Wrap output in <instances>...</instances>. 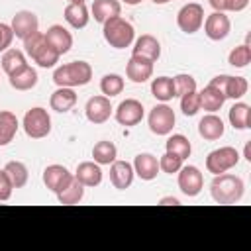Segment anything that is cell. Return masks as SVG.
<instances>
[{"instance_id":"cell-24","label":"cell","mask_w":251,"mask_h":251,"mask_svg":"<svg viewBox=\"0 0 251 251\" xmlns=\"http://www.w3.org/2000/svg\"><path fill=\"white\" fill-rule=\"evenodd\" d=\"M198 96H200V110H206L208 114H216V112L224 106V102L227 100L226 94H224L220 88L212 86V84L204 86V88L198 92Z\"/></svg>"},{"instance_id":"cell-44","label":"cell","mask_w":251,"mask_h":251,"mask_svg":"<svg viewBox=\"0 0 251 251\" xmlns=\"http://www.w3.org/2000/svg\"><path fill=\"white\" fill-rule=\"evenodd\" d=\"M214 12H227V2L226 0H208Z\"/></svg>"},{"instance_id":"cell-29","label":"cell","mask_w":251,"mask_h":251,"mask_svg":"<svg viewBox=\"0 0 251 251\" xmlns=\"http://www.w3.org/2000/svg\"><path fill=\"white\" fill-rule=\"evenodd\" d=\"M227 118L233 129H249L251 127V106L245 102H235L229 108Z\"/></svg>"},{"instance_id":"cell-38","label":"cell","mask_w":251,"mask_h":251,"mask_svg":"<svg viewBox=\"0 0 251 251\" xmlns=\"http://www.w3.org/2000/svg\"><path fill=\"white\" fill-rule=\"evenodd\" d=\"M182 163H184V159H180L178 155H175L171 151H165L161 155V159H159V171H163L167 175H175V173L180 171Z\"/></svg>"},{"instance_id":"cell-41","label":"cell","mask_w":251,"mask_h":251,"mask_svg":"<svg viewBox=\"0 0 251 251\" xmlns=\"http://www.w3.org/2000/svg\"><path fill=\"white\" fill-rule=\"evenodd\" d=\"M12 39H14L12 27H10L8 24H2V22H0V53H4L6 49H10Z\"/></svg>"},{"instance_id":"cell-36","label":"cell","mask_w":251,"mask_h":251,"mask_svg":"<svg viewBox=\"0 0 251 251\" xmlns=\"http://www.w3.org/2000/svg\"><path fill=\"white\" fill-rule=\"evenodd\" d=\"M227 63L231 67H237V69H243L251 63V47H249V35H247V41L233 47L227 55Z\"/></svg>"},{"instance_id":"cell-9","label":"cell","mask_w":251,"mask_h":251,"mask_svg":"<svg viewBox=\"0 0 251 251\" xmlns=\"http://www.w3.org/2000/svg\"><path fill=\"white\" fill-rule=\"evenodd\" d=\"M210 84L216 86V88H220V90L226 94V98H231V100L243 98V96L247 94V90H249L247 78H243V76H233V75H218V76H214V78L210 80Z\"/></svg>"},{"instance_id":"cell-21","label":"cell","mask_w":251,"mask_h":251,"mask_svg":"<svg viewBox=\"0 0 251 251\" xmlns=\"http://www.w3.org/2000/svg\"><path fill=\"white\" fill-rule=\"evenodd\" d=\"M133 173L141 180H153L159 175V159L151 153H139L133 159Z\"/></svg>"},{"instance_id":"cell-14","label":"cell","mask_w":251,"mask_h":251,"mask_svg":"<svg viewBox=\"0 0 251 251\" xmlns=\"http://www.w3.org/2000/svg\"><path fill=\"white\" fill-rule=\"evenodd\" d=\"M12 31H14V37H20L22 41L25 37H29L31 33L39 31V20L33 12L29 10H20L16 12V16L12 18V24H10Z\"/></svg>"},{"instance_id":"cell-6","label":"cell","mask_w":251,"mask_h":251,"mask_svg":"<svg viewBox=\"0 0 251 251\" xmlns=\"http://www.w3.org/2000/svg\"><path fill=\"white\" fill-rule=\"evenodd\" d=\"M239 163V151L235 147H220V149H214L208 153L206 157V169L208 173L212 175H222V173H227L229 169H233L235 165Z\"/></svg>"},{"instance_id":"cell-37","label":"cell","mask_w":251,"mask_h":251,"mask_svg":"<svg viewBox=\"0 0 251 251\" xmlns=\"http://www.w3.org/2000/svg\"><path fill=\"white\" fill-rule=\"evenodd\" d=\"M124 84H126V82H124V78H122L120 75H116V73H108V75H104L102 80H100V90H102L104 96L112 98V96L122 94Z\"/></svg>"},{"instance_id":"cell-39","label":"cell","mask_w":251,"mask_h":251,"mask_svg":"<svg viewBox=\"0 0 251 251\" xmlns=\"http://www.w3.org/2000/svg\"><path fill=\"white\" fill-rule=\"evenodd\" d=\"M180 110H182V114L186 118H192V116H196L200 112V96H198V90L180 96Z\"/></svg>"},{"instance_id":"cell-2","label":"cell","mask_w":251,"mask_h":251,"mask_svg":"<svg viewBox=\"0 0 251 251\" xmlns=\"http://www.w3.org/2000/svg\"><path fill=\"white\" fill-rule=\"evenodd\" d=\"M24 51L27 53V57L33 59V63H37V67L41 69H51L59 63V51L45 39L43 31H35L29 37L24 39Z\"/></svg>"},{"instance_id":"cell-20","label":"cell","mask_w":251,"mask_h":251,"mask_svg":"<svg viewBox=\"0 0 251 251\" xmlns=\"http://www.w3.org/2000/svg\"><path fill=\"white\" fill-rule=\"evenodd\" d=\"M224 131H226V126H224L222 118L216 116V114H206V116L200 118V122H198V135H200L202 139H206V141H216V139H220V137L224 135Z\"/></svg>"},{"instance_id":"cell-25","label":"cell","mask_w":251,"mask_h":251,"mask_svg":"<svg viewBox=\"0 0 251 251\" xmlns=\"http://www.w3.org/2000/svg\"><path fill=\"white\" fill-rule=\"evenodd\" d=\"M75 104H76V92H75V88H67V86H57V90L49 98L51 110H55L59 114L73 110Z\"/></svg>"},{"instance_id":"cell-47","label":"cell","mask_w":251,"mask_h":251,"mask_svg":"<svg viewBox=\"0 0 251 251\" xmlns=\"http://www.w3.org/2000/svg\"><path fill=\"white\" fill-rule=\"evenodd\" d=\"M122 2H126L127 6H137V4H141L143 0H122Z\"/></svg>"},{"instance_id":"cell-30","label":"cell","mask_w":251,"mask_h":251,"mask_svg":"<svg viewBox=\"0 0 251 251\" xmlns=\"http://www.w3.org/2000/svg\"><path fill=\"white\" fill-rule=\"evenodd\" d=\"M151 94L159 102H169L176 96L175 92V80L173 76H157L151 80Z\"/></svg>"},{"instance_id":"cell-23","label":"cell","mask_w":251,"mask_h":251,"mask_svg":"<svg viewBox=\"0 0 251 251\" xmlns=\"http://www.w3.org/2000/svg\"><path fill=\"white\" fill-rule=\"evenodd\" d=\"M65 22L73 27V29H82L88 25L90 20V12L84 6V2H71L65 6Z\"/></svg>"},{"instance_id":"cell-16","label":"cell","mask_w":251,"mask_h":251,"mask_svg":"<svg viewBox=\"0 0 251 251\" xmlns=\"http://www.w3.org/2000/svg\"><path fill=\"white\" fill-rule=\"evenodd\" d=\"M131 55L143 57L151 63H155L161 57V43L155 35L151 33H143L137 39H133V47H131Z\"/></svg>"},{"instance_id":"cell-35","label":"cell","mask_w":251,"mask_h":251,"mask_svg":"<svg viewBox=\"0 0 251 251\" xmlns=\"http://www.w3.org/2000/svg\"><path fill=\"white\" fill-rule=\"evenodd\" d=\"M165 147H167V151L178 155L180 159H188L190 153H192V145H190L188 137L182 135V133H173V135H169Z\"/></svg>"},{"instance_id":"cell-4","label":"cell","mask_w":251,"mask_h":251,"mask_svg":"<svg viewBox=\"0 0 251 251\" xmlns=\"http://www.w3.org/2000/svg\"><path fill=\"white\" fill-rule=\"evenodd\" d=\"M102 35L106 39V43L114 49H126L133 43L135 39V29L133 25L124 20L122 16H114L110 20H106L102 24Z\"/></svg>"},{"instance_id":"cell-3","label":"cell","mask_w":251,"mask_h":251,"mask_svg":"<svg viewBox=\"0 0 251 251\" xmlns=\"http://www.w3.org/2000/svg\"><path fill=\"white\" fill-rule=\"evenodd\" d=\"M90 78H92V67L86 61L65 63V65L57 67L53 73V82L57 86H67V88L84 86L90 82Z\"/></svg>"},{"instance_id":"cell-19","label":"cell","mask_w":251,"mask_h":251,"mask_svg":"<svg viewBox=\"0 0 251 251\" xmlns=\"http://www.w3.org/2000/svg\"><path fill=\"white\" fill-rule=\"evenodd\" d=\"M75 178L84 184V188H94L102 182V169L96 161H82L76 165Z\"/></svg>"},{"instance_id":"cell-12","label":"cell","mask_w":251,"mask_h":251,"mask_svg":"<svg viewBox=\"0 0 251 251\" xmlns=\"http://www.w3.org/2000/svg\"><path fill=\"white\" fill-rule=\"evenodd\" d=\"M204 33L208 39L212 41H222L229 35V29H231V22L229 18L226 16V12H212L210 16H206L204 20Z\"/></svg>"},{"instance_id":"cell-18","label":"cell","mask_w":251,"mask_h":251,"mask_svg":"<svg viewBox=\"0 0 251 251\" xmlns=\"http://www.w3.org/2000/svg\"><path fill=\"white\" fill-rule=\"evenodd\" d=\"M133 176H135L133 165L127 163V161H118V159H116V161L110 165V182H112L114 188H118V190L129 188L131 182H133Z\"/></svg>"},{"instance_id":"cell-17","label":"cell","mask_w":251,"mask_h":251,"mask_svg":"<svg viewBox=\"0 0 251 251\" xmlns=\"http://www.w3.org/2000/svg\"><path fill=\"white\" fill-rule=\"evenodd\" d=\"M126 76L135 82V84H141V82H147L151 76H153V63L143 59V57H137V55H131L127 65H126Z\"/></svg>"},{"instance_id":"cell-40","label":"cell","mask_w":251,"mask_h":251,"mask_svg":"<svg viewBox=\"0 0 251 251\" xmlns=\"http://www.w3.org/2000/svg\"><path fill=\"white\" fill-rule=\"evenodd\" d=\"M175 80V92L176 96H182V94H188V92H194L196 90V78L186 75V73H180L176 76H173Z\"/></svg>"},{"instance_id":"cell-11","label":"cell","mask_w":251,"mask_h":251,"mask_svg":"<svg viewBox=\"0 0 251 251\" xmlns=\"http://www.w3.org/2000/svg\"><path fill=\"white\" fill-rule=\"evenodd\" d=\"M143 104L135 98H126L118 104V108L114 110V116H116V122L120 126H126V127H131V126H137L141 120H143Z\"/></svg>"},{"instance_id":"cell-48","label":"cell","mask_w":251,"mask_h":251,"mask_svg":"<svg viewBox=\"0 0 251 251\" xmlns=\"http://www.w3.org/2000/svg\"><path fill=\"white\" fill-rule=\"evenodd\" d=\"M153 4H159V6H163V4H167V2H171V0H151Z\"/></svg>"},{"instance_id":"cell-33","label":"cell","mask_w":251,"mask_h":251,"mask_svg":"<svg viewBox=\"0 0 251 251\" xmlns=\"http://www.w3.org/2000/svg\"><path fill=\"white\" fill-rule=\"evenodd\" d=\"M116 157H118V149H116V145L112 141L102 139V141L94 143V147H92V159L100 167L102 165H112L116 161Z\"/></svg>"},{"instance_id":"cell-43","label":"cell","mask_w":251,"mask_h":251,"mask_svg":"<svg viewBox=\"0 0 251 251\" xmlns=\"http://www.w3.org/2000/svg\"><path fill=\"white\" fill-rule=\"evenodd\" d=\"M227 2V12H241L249 6V0H226Z\"/></svg>"},{"instance_id":"cell-42","label":"cell","mask_w":251,"mask_h":251,"mask_svg":"<svg viewBox=\"0 0 251 251\" xmlns=\"http://www.w3.org/2000/svg\"><path fill=\"white\" fill-rule=\"evenodd\" d=\"M12 190H14L12 180L8 178L6 171H4V169H0V200H2V202H4V200H10Z\"/></svg>"},{"instance_id":"cell-45","label":"cell","mask_w":251,"mask_h":251,"mask_svg":"<svg viewBox=\"0 0 251 251\" xmlns=\"http://www.w3.org/2000/svg\"><path fill=\"white\" fill-rule=\"evenodd\" d=\"M159 204H161V206H178L180 200H178L176 196H163V198L159 200Z\"/></svg>"},{"instance_id":"cell-8","label":"cell","mask_w":251,"mask_h":251,"mask_svg":"<svg viewBox=\"0 0 251 251\" xmlns=\"http://www.w3.org/2000/svg\"><path fill=\"white\" fill-rule=\"evenodd\" d=\"M204 24V8L198 2L184 4L176 14V25L184 33H196Z\"/></svg>"},{"instance_id":"cell-5","label":"cell","mask_w":251,"mask_h":251,"mask_svg":"<svg viewBox=\"0 0 251 251\" xmlns=\"http://www.w3.org/2000/svg\"><path fill=\"white\" fill-rule=\"evenodd\" d=\"M22 127L25 131L27 137L31 139H43L51 133V116L45 108L41 106H35L31 110H27L24 114V120H22Z\"/></svg>"},{"instance_id":"cell-28","label":"cell","mask_w":251,"mask_h":251,"mask_svg":"<svg viewBox=\"0 0 251 251\" xmlns=\"http://www.w3.org/2000/svg\"><path fill=\"white\" fill-rule=\"evenodd\" d=\"M0 63H2V71H4L8 76H12V75H16V73H20L22 69L27 67V59H25L24 51H20V49H12V47L4 51Z\"/></svg>"},{"instance_id":"cell-15","label":"cell","mask_w":251,"mask_h":251,"mask_svg":"<svg viewBox=\"0 0 251 251\" xmlns=\"http://www.w3.org/2000/svg\"><path fill=\"white\" fill-rule=\"evenodd\" d=\"M41 178H43V184H45L53 194H57V192H61V190L71 182L73 173H69V169L63 167V165H49V167H45Z\"/></svg>"},{"instance_id":"cell-32","label":"cell","mask_w":251,"mask_h":251,"mask_svg":"<svg viewBox=\"0 0 251 251\" xmlns=\"http://www.w3.org/2000/svg\"><path fill=\"white\" fill-rule=\"evenodd\" d=\"M37 71L33 69V67H25V69H22L20 73H16V75H12V76H8V80H10V86L12 88H16V90H22V92H25V90H31L35 84H37Z\"/></svg>"},{"instance_id":"cell-49","label":"cell","mask_w":251,"mask_h":251,"mask_svg":"<svg viewBox=\"0 0 251 251\" xmlns=\"http://www.w3.org/2000/svg\"><path fill=\"white\" fill-rule=\"evenodd\" d=\"M67 2L71 4V2H84V0H67Z\"/></svg>"},{"instance_id":"cell-46","label":"cell","mask_w":251,"mask_h":251,"mask_svg":"<svg viewBox=\"0 0 251 251\" xmlns=\"http://www.w3.org/2000/svg\"><path fill=\"white\" fill-rule=\"evenodd\" d=\"M243 157H245L247 161H251V141H247V143H245V149H243Z\"/></svg>"},{"instance_id":"cell-34","label":"cell","mask_w":251,"mask_h":251,"mask_svg":"<svg viewBox=\"0 0 251 251\" xmlns=\"http://www.w3.org/2000/svg\"><path fill=\"white\" fill-rule=\"evenodd\" d=\"M8 178L12 180V186L14 188H22L27 184V178H29V173H27V167L22 163V161H8L6 167H4Z\"/></svg>"},{"instance_id":"cell-31","label":"cell","mask_w":251,"mask_h":251,"mask_svg":"<svg viewBox=\"0 0 251 251\" xmlns=\"http://www.w3.org/2000/svg\"><path fill=\"white\" fill-rule=\"evenodd\" d=\"M55 196H57L59 204H67V206L78 204V202L84 198V184H82L80 180H76V178H75V175H73L71 182H69L61 192H57Z\"/></svg>"},{"instance_id":"cell-26","label":"cell","mask_w":251,"mask_h":251,"mask_svg":"<svg viewBox=\"0 0 251 251\" xmlns=\"http://www.w3.org/2000/svg\"><path fill=\"white\" fill-rule=\"evenodd\" d=\"M120 12H122L120 0H94L90 6V14L98 24H104L106 20L120 16Z\"/></svg>"},{"instance_id":"cell-22","label":"cell","mask_w":251,"mask_h":251,"mask_svg":"<svg viewBox=\"0 0 251 251\" xmlns=\"http://www.w3.org/2000/svg\"><path fill=\"white\" fill-rule=\"evenodd\" d=\"M43 33H45V39L59 51V55H65V53L71 51V47H73V35H71V31L67 27L55 24V25L47 27V31H43Z\"/></svg>"},{"instance_id":"cell-13","label":"cell","mask_w":251,"mask_h":251,"mask_svg":"<svg viewBox=\"0 0 251 251\" xmlns=\"http://www.w3.org/2000/svg\"><path fill=\"white\" fill-rule=\"evenodd\" d=\"M112 110H114V108H112V104H110V98L104 96V94L88 98V102H86V106H84L86 120H88L90 124H96V126L108 122L110 116H112Z\"/></svg>"},{"instance_id":"cell-27","label":"cell","mask_w":251,"mask_h":251,"mask_svg":"<svg viewBox=\"0 0 251 251\" xmlns=\"http://www.w3.org/2000/svg\"><path fill=\"white\" fill-rule=\"evenodd\" d=\"M18 127H20V122L16 114L10 110H0V147L8 145L16 137Z\"/></svg>"},{"instance_id":"cell-1","label":"cell","mask_w":251,"mask_h":251,"mask_svg":"<svg viewBox=\"0 0 251 251\" xmlns=\"http://www.w3.org/2000/svg\"><path fill=\"white\" fill-rule=\"evenodd\" d=\"M245 192V182L241 176L231 175V173H222L214 175V180L210 184V194L216 204H237L243 198Z\"/></svg>"},{"instance_id":"cell-10","label":"cell","mask_w":251,"mask_h":251,"mask_svg":"<svg viewBox=\"0 0 251 251\" xmlns=\"http://www.w3.org/2000/svg\"><path fill=\"white\" fill-rule=\"evenodd\" d=\"M178 188L188 198L198 196L204 188V176H202L200 169L194 165H186V167L182 165L178 171Z\"/></svg>"},{"instance_id":"cell-7","label":"cell","mask_w":251,"mask_h":251,"mask_svg":"<svg viewBox=\"0 0 251 251\" xmlns=\"http://www.w3.org/2000/svg\"><path fill=\"white\" fill-rule=\"evenodd\" d=\"M175 122H176L175 110L171 106H167L165 102L153 106L151 112H149V116H147L149 129L155 135H169L173 131V127H175Z\"/></svg>"}]
</instances>
